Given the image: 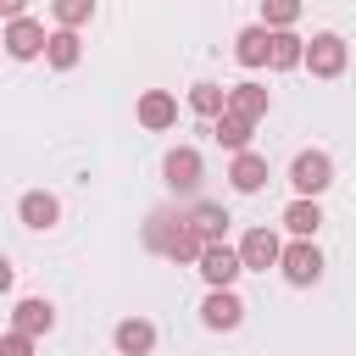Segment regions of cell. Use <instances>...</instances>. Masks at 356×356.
Here are the masks:
<instances>
[{
	"label": "cell",
	"mask_w": 356,
	"mask_h": 356,
	"mask_svg": "<svg viewBox=\"0 0 356 356\" xmlns=\"http://www.w3.org/2000/svg\"><path fill=\"white\" fill-rule=\"evenodd\" d=\"M17 217H22L28 228H39V234H44V228H56V222H61V200H56L50 189H28V195L17 200Z\"/></svg>",
	"instance_id": "cell-12"
},
{
	"label": "cell",
	"mask_w": 356,
	"mask_h": 356,
	"mask_svg": "<svg viewBox=\"0 0 356 356\" xmlns=\"http://www.w3.org/2000/svg\"><path fill=\"white\" fill-rule=\"evenodd\" d=\"M50 11H56L61 28H83L95 17V0H50Z\"/></svg>",
	"instance_id": "cell-25"
},
{
	"label": "cell",
	"mask_w": 356,
	"mask_h": 356,
	"mask_svg": "<svg viewBox=\"0 0 356 356\" xmlns=\"http://www.w3.org/2000/svg\"><path fill=\"white\" fill-rule=\"evenodd\" d=\"M200 172H206V161H200L195 145H178V150H167V161H161V178H167L172 195H195V189H200Z\"/></svg>",
	"instance_id": "cell-5"
},
{
	"label": "cell",
	"mask_w": 356,
	"mask_h": 356,
	"mask_svg": "<svg viewBox=\"0 0 356 356\" xmlns=\"http://www.w3.org/2000/svg\"><path fill=\"white\" fill-rule=\"evenodd\" d=\"M11 328H22V334H33V339H39V334H50V328H56V306H50V300H39V295H28V300H17V306H11Z\"/></svg>",
	"instance_id": "cell-14"
},
{
	"label": "cell",
	"mask_w": 356,
	"mask_h": 356,
	"mask_svg": "<svg viewBox=\"0 0 356 356\" xmlns=\"http://www.w3.org/2000/svg\"><path fill=\"white\" fill-rule=\"evenodd\" d=\"M278 273H284V284H295V289H312V284L323 278V250H317L312 239H295V245H284V261H278Z\"/></svg>",
	"instance_id": "cell-4"
},
{
	"label": "cell",
	"mask_w": 356,
	"mask_h": 356,
	"mask_svg": "<svg viewBox=\"0 0 356 356\" xmlns=\"http://www.w3.org/2000/svg\"><path fill=\"white\" fill-rule=\"evenodd\" d=\"M345 61H350V44H345L339 33H312V39H306V61H300V67H306L312 78H339Z\"/></svg>",
	"instance_id": "cell-2"
},
{
	"label": "cell",
	"mask_w": 356,
	"mask_h": 356,
	"mask_svg": "<svg viewBox=\"0 0 356 356\" xmlns=\"http://www.w3.org/2000/svg\"><path fill=\"white\" fill-rule=\"evenodd\" d=\"M22 6H28V0H0V17H6V22H17V17H22Z\"/></svg>",
	"instance_id": "cell-27"
},
{
	"label": "cell",
	"mask_w": 356,
	"mask_h": 356,
	"mask_svg": "<svg viewBox=\"0 0 356 356\" xmlns=\"http://www.w3.org/2000/svg\"><path fill=\"white\" fill-rule=\"evenodd\" d=\"M200 323H206L211 334H234V328L245 323V300H239L234 289H206V300H200Z\"/></svg>",
	"instance_id": "cell-6"
},
{
	"label": "cell",
	"mask_w": 356,
	"mask_h": 356,
	"mask_svg": "<svg viewBox=\"0 0 356 356\" xmlns=\"http://www.w3.org/2000/svg\"><path fill=\"white\" fill-rule=\"evenodd\" d=\"M200 250H206V239L189 228V217L178 222V234H172V245H167V261H200Z\"/></svg>",
	"instance_id": "cell-22"
},
{
	"label": "cell",
	"mask_w": 356,
	"mask_h": 356,
	"mask_svg": "<svg viewBox=\"0 0 356 356\" xmlns=\"http://www.w3.org/2000/svg\"><path fill=\"white\" fill-rule=\"evenodd\" d=\"M228 184H234L239 195H261V189H267V156L239 150V156L228 161Z\"/></svg>",
	"instance_id": "cell-11"
},
{
	"label": "cell",
	"mask_w": 356,
	"mask_h": 356,
	"mask_svg": "<svg viewBox=\"0 0 356 356\" xmlns=\"http://www.w3.org/2000/svg\"><path fill=\"white\" fill-rule=\"evenodd\" d=\"M239 256H245V273H267V267L284 261V239H278L273 228H250V234L239 239Z\"/></svg>",
	"instance_id": "cell-7"
},
{
	"label": "cell",
	"mask_w": 356,
	"mask_h": 356,
	"mask_svg": "<svg viewBox=\"0 0 356 356\" xmlns=\"http://www.w3.org/2000/svg\"><path fill=\"white\" fill-rule=\"evenodd\" d=\"M184 217H189V228H195V234H200L206 245H217V239L228 234V222H234V217H228V211H222L217 200H195V206H189Z\"/></svg>",
	"instance_id": "cell-15"
},
{
	"label": "cell",
	"mask_w": 356,
	"mask_h": 356,
	"mask_svg": "<svg viewBox=\"0 0 356 356\" xmlns=\"http://www.w3.org/2000/svg\"><path fill=\"white\" fill-rule=\"evenodd\" d=\"M134 117H139V128H150V134H167V128L178 122V100H172L167 89H145Z\"/></svg>",
	"instance_id": "cell-9"
},
{
	"label": "cell",
	"mask_w": 356,
	"mask_h": 356,
	"mask_svg": "<svg viewBox=\"0 0 356 356\" xmlns=\"http://www.w3.org/2000/svg\"><path fill=\"white\" fill-rule=\"evenodd\" d=\"M189 111L217 122V117L228 111V89H222V83H195V89H189Z\"/></svg>",
	"instance_id": "cell-21"
},
{
	"label": "cell",
	"mask_w": 356,
	"mask_h": 356,
	"mask_svg": "<svg viewBox=\"0 0 356 356\" xmlns=\"http://www.w3.org/2000/svg\"><path fill=\"white\" fill-rule=\"evenodd\" d=\"M289 184H295V195H323L328 184H334V161H328V150H300L295 161H289Z\"/></svg>",
	"instance_id": "cell-3"
},
{
	"label": "cell",
	"mask_w": 356,
	"mask_h": 356,
	"mask_svg": "<svg viewBox=\"0 0 356 356\" xmlns=\"http://www.w3.org/2000/svg\"><path fill=\"white\" fill-rule=\"evenodd\" d=\"M44 44H50V33H44V22H28V17H17V22H6V50H11L17 61H33V56H44Z\"/></svg>",
	"instance_id": "cell-8"
},
{
	"label": "cell",
	"mask_w": 356,
	"mask_h": 356,
	"mask_svg": "<svg viewBox=\"0 0 356 356\" xmlns=\"http://www.w3.org/2000/svg\"><path fill=\"white\" fill-rule=\"evenodd\" d=\"M0 356H33V334H22V328H11V334L0 339Z\"/></svg>",
	"instance_id": "cell-26"
},
{
	"label": "cell",
	"mask_w": 356,
	"mask_h": 356,
	"mask_svg": "<svg viewBox=\"0 0 356 356\" xmlns=\"http://www.w3.org/2000/svg\"><path fill=\"white\" fill-rule=\"evenodd\" d=\"M195 273L206 278V289H234V278L245 273V256H239V245H206L200 250V261H195Z\"/></svg>",
	"instance_id": "cell-1"
},
{
	"label": "cell",
	"mask_w": 356,
	"mask_h": 356,
	"mask_svg": "<svg viewBox=\"0 0 356 356\" xmlns=\"http://www.w3.org/2000/svg\"><path fill=\"white\" fill-rule=\"evenodd\" d=\"M267 106H273V95H267L261 83H234V89H228V111H239V117H250V122H261Z\"/></svg>",
	"instance_id": "cell-18"
},
{
	"label": "cell",
	"mask_w": 356,
	"mask_h": 356,
	"mask_svg": "<svg viewBox=\"0 0 356 356\" xmlns=\"http://www.w3.org/2000/svg\"><path fill=\"white\" fill-rule=\"evenodd\" d=\"M78 56H83L78 28H56V33H50V44H44V61H50L56 72H67V67H78Z\"/></svg>",
	"instance_id": "cell-20"
},
{
	"label": "cell",
	"mask_w": 356,
	"mask_h": 356,
	"mask_svg": "<svg viewBox=\"0 0 356 356\" xmlns=\"http://www.w3.org/2000/svg\"><path fill=\"white\" fill-rule=\"evenodd\" d=\"M261 22L267 28H295L300 22V0H261Z\"/></svg>",
	"instance_id": "cell-24"
},
{
	"label": "cell",
	"mask_w": 356,
	"mask_h": 356,
	"mask_svg": "<svg viewBox=\"0 0 356 356\" xmlns=\"http://www.w3.org/2000/svg\"><path fill=\"white\" fill-rule=\"evenodd\" d=\"M111 345H117L122 356H150V350H156V323H145V317H122V323L111 328Z\"/></svg>",
	"instance_id": "cell-13"
},
{
	"label": "cell",
	"mask_w": 356,
	"mask_h": 356,
	"mask_svg": "<svg viewBox=\"0 0 356 356\" xmlns=\"http://www.w3.org/2000/svg\"><path fill=\"white\" fill-rule=\"evenodd\" d=\"M284 228H289L295 239H312V234L323 228V206H317L312 195H295V200L284 206Z\"/></svg>",
	"instance_id": "cell-16"
},
{
	"label": "cell",
	"mask_w": 356,
	"mask_h": 356,
	"mask_svg": "<svg viewBox=\"0 0 356 356\" xmlns=\"http://www.w3.org/2000/svg\"><path fill=\"white\" fill-rule=\"evenodd\" d=\"M306 61V39L295 33V28H273V56H267V67L273 72H289V67H300Z\"/></svg>",
	"instance_id": "cell-17"
},
{
	"label": "cell",
	"mask_w": 356,
	"mask_h": 356,
	"mask_svg": "<svg viewBox=\"0 0 356 356\" xmlns=\"http://www.w3.org/2000/svg\"><path fill=\"white\" fill-rule=\"evenodd\" d=\"M267 56H273V28H267V22L234 33V61H239V67H267Z\"/></svg>",
	"instance_id": "cell-10"
},
{
	"label": "cell",
	"mask_w": 356,
	"mask_h": 356,
	"mask_svg": "<svg viewBox=\"0 0 356 356\" xmlns=\"http://www.w3.org/2000/svg\"><path fill=\"white\" fill-rule=\"evenodd\" d=\"M178 222H184V217H167V211H150V222H145V245L167 256V245H172V234H178Z\"/></svg>",
	"instance_id": "cell-23"
},
{
	"label": "cell",
	"mask_w": 356,
	"mask_h": 356,
	"mask_svg": "<svg viewBox=\"0 0 356 356\" xmlns=\"http://www.w3.org/2000/svg\"><path fill=\"white\" fill-rule=\"evenodd\" d=\"M211 134H217V145H222V150H234V156H239V150H250V134H256V122H250V117H239V111H222Z\"/></svg>",
	"instance_id": "cell-19"
}]
</instances>
